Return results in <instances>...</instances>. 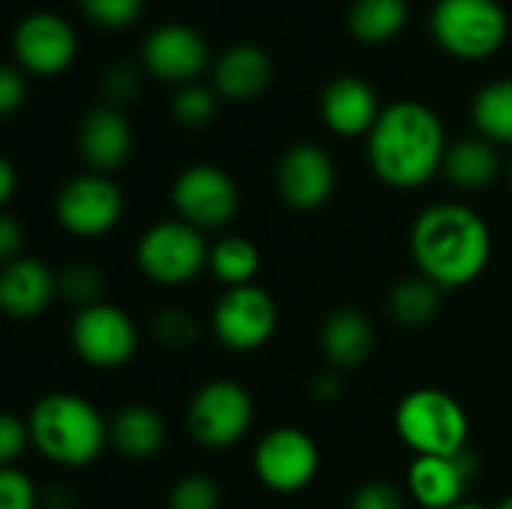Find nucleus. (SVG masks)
Returning a JSON list of instances; mask_svg holds the SVG:
<instances>
[{
  "label": "nucleus",
  "instance_id": "obj_1",
  "mask_svg": "<svg viewBox=\"0 0 512 509\" xmlns=\"http://www.w3.org/2000/svg\"><path fill=\"white\" fill-rule=\"evenodd\" d=\"M408 246L417 273L441 291L474 285L492 261L489 222L474 207L456 201L426 207L411 225Z\"/></svg>",
  "mask_w": 512,
  "mask_h": 509
},
{
  "label": "nucleus",
  "instance_id": "obj_2",
  "mask_svg": "<svg viewBox=\"0 0 512 509\" xmlns=\"http://www.w3.org/2000/svg\"><path fill=\"white\" fill-rule=\"evenodd\" d=\"M447 156L444 126L438 114L420 102H396L381 111L369 132V165L375 177L393 189H420Z\"/></svg>",
  "mask_w": 512,
  "mask_h": 509
},
{
  "label": "nucleus",
  "instance_id": "obj_3",
  "mask_svg": "<svg viewBox=\"0 0 512 509\" xmlns=\"http://www.w3.org/2000/svg\"><path fill=\"white\" fill-rule=\"evenodd\" d=\"M33 450L66 471L90 468L108 447V420L75 393H45L27 414Z\"/></svg>",
  "mask_w": 512,
  "mask_h": 509
},
{
  "label": "nucleus",
  "instance_id": "obj_4",
  "mask_svg": "<svg viewBox=\"0 0 512 509\" xmlns=\"http://www.w3.org/2000/svg\"><path fill=\"white\" fill-rule=\"evenodd\" d=\"M399 441L414 456H459L468 450L471 417L465 405L441 387L405 393L393 417Z\"/></svg>",
  "mask_w": 512,
  "mask_h": 509
},
{
  "label": "nucleus",
  "instance_id": "obj_5",
  "mask_svg": "<svg viewBox=\"0 0 512 509\" xmlns=\"http://www.w3.org/2000/svg\"><path fill=\"white\" fill-rule=\"evenodd\" d=\"M210 264V243L204 231L183 219L153 222L135 243V267L153 285L177 288L198 279Z\"/></svg>",
  "mask_w": 512,
  "mask_h": 509
},
{
  "label": "nucleus",
  "instance_id": "obj_6",
  "mask_svg": "<svg viewBox=\"0 0 512 509\" xmlns=\"http://www.w3.org/2000/svg\"><path fill=\"white\" fill-rule=\"evenodd\" d=\"M255 423V402L234 378H213L195 390L186 408V432L204 450L240 444Z\"/></svg>",
  "mask_w": 512,
  "mask_h": 509
},
{
  "label": "nucleus",
  "instance_id": "obj_7",
  "mask_svg": "<svg viewBox=\"0 0 512 509\" xmlns=\"http://www.w3.org/2000/svg\"><path fill=\"white\" fill-rule=\"evenodd\" d=\"M252 471L273 495H300L321 471V450L306 429L276 426L255 444Z\"/></svg>",
  "mask_w": 512,
  "mask_h": 509
},
{
  "label": "nucleus",
  "instance_id": "obj_8",
  "mask_svg": "<svg viewBox=\"0 0 512 509\" xmlns=\"http://www.w3.org/2000/svg\"><path fill=\"white\" fill-rule=\"evenodd\" d=\"M69 345L84 366L114 372L132 363L138 351V327L126 309L102 300L75 312L69 324Z\"/></svg>",
  "mask_w": 512,
  "mask_h": 509
},
{
  "label": "nucleus",
  "instance_id": "obj_9",
  "mask_svg": "<svg viewBox=\"0 0 512 509\" xmlns=\"http://www.w3.org/2000/svg\"><path fill=\"white\" fill-rule=\"evenodd\" d=\"M213 336L234 354H252L264 348L279 327V306L261 285L225 288L210 312Z\"/></svg>",
  "mask_w": 512,
  "mask_h": 509
},
{
  "label": "nucleus",
  "instance_id": "obj_10",
  "mask_svg": "<svg viewBox=\"0 0 512 509\" xmlns=\"http://www.w3.org/2000/svg\"><path fill=\"white\" fill-rule=\"evenodd\" d=\"M171 204L177 210V219L207 234L234 222L240 210V189L228 171L201 162L177 174L171 186Z\"/></svg>",
  "mask_w": 512,
  "mask_h": 509
},
{
  "label": "nucleus",
  "instance_id": "obj_11",
  "mask_svg": "<svg viewBox=\"0 0 512 509\" xmlns=\"http://www.w3.org/2000/svg\"><path fill=\"white\" fill-rule=\"evenodd\" d=\"M57 225L81 240L105 237L123 219V192L105 174H78L66 180L54 198Z\"/></svg>",
  "mask_w": 512,
  "mask_h": 509
},
{
  "label": "nucleus",
  "instance_id": "obj_12",
  "mask_svg": "<svg viewBox=\"0 0 512 509\" xmlns=\"http://www.w3.org/2000/svg\"><path fill=\"white\" fill-rule=\"evenodd\" d=\"M435 36L459 57H486L507 39V15L495 0H438Z\"/></svg>",
  "mask_w": 512,
  "mask_h": 509
},
{
  "label": "nucleus",
  "instance_id": "obj_13",
  "mask_svg": "<svg viewBox=\"0 0 512 509\" xmlns=\"http://www.w3.org/2000/svg\"><path fill=\"white\" fill-rule=\"evenodd\" d=\"M477 474L471 447L459 456H414L405 471L408 495L420 509H453L465 501V492Z\"/></svg>",
  "mask_w": 512,
  "mask_h": 509
},
{
  "label": "nucleus",
  "instance_id": "obj_14",
  "mask_svg": "<svg viewBox=\"0 0 512 509\" xmlns=\"http://www.w3.org/2000/svg\"><path fill=\"white\" fill-rule=\"evenodd\" d=\"M276 186L291 210H318L330 201L336 189V165L330 153L321 150L318 144H297L282 156Z\"/></svg>",
  "mask_w": 512,
  "mask_h": 509
},
{
  "label": "nucleus",
  "instance_id": "obj_15",
  "mask_svg": "<svg viewBox=\"0 0 512 509\" xmlns=\"http://www.w3.org/2000/svg\"><path fill=\"white\" fill-rule=\"evenodd\" d=\"M57 300V273L33 258L18 255L0 270V309L12 321H33Z\"/></svg>",
  "mask_w": 512,
  "mask_h": 509
},
{
  "label": "nucleus",
  "instance_id": "obj_16",
  "mask_svg": "<svg viewBox=\"0 0 512 509\" xmlns=\"http://www.w3.org/2000/svg\"><path fill=\"white\" fill-rule=\"evenodd\" d=\"M15 54L30 72L54 75V72L66 69L75 54V33L60 15L36 12L18 24Z\"/></svg>",
  "mask_w": 512,
  "mask_h": 509
},
{
  "label": "nucleus",
  "instance_id": "obj_17",
  "mask_svg": "<svg viewBox=\"0 0 512 509\" xmlns=\"http://www.w3.org/2000/svg\"><path fill=\"white\" fill-rule=\"evenodd\" d=\"M78 147H81L84 162L96 174L117 171L132 153V132H129L126 117L120 111H114V108L87 111L84 120H81Z\"/></svg>",
  "mask_w": 512,
  "mask_h": 509
},
{
  "label": "nucleus",
  "instance_id": "obj_18",
  "mask_svg": "<svg viewBox=\"0 0 512 509\" xmlns=\"http://www.w3.org/2000/svg\"><path fill=\"white\" fill-rule=\"evenodd\" d=\"M144 63L153 75L165 81H186L198 75L207 63V45L204 39L180 24L159 27L144 48Z\"/></svg>",
  "mask_w": 512,
  "mask_h": 509
},
{
  "label": "nucleus",
  "instance_id": "obj_19",
  "mask_svg": "<svg viewBox=\"0 0 512 509\" xmlns=\"http://www.w3.org/2000/svg\"><path fill=\"white\" fill-rule=\"evenodd\" d=\"M375 348V327L363 309L342 306L327 315L321 327V351L330 369H357L369 360Z\"/></svg>",
  "mask_w": 512,
  "mask_h": 509
},
{
  "label": "nucleus",
  "instance_id": "obj_20",
  "mask_svg": "<svg viewBox=\"0 0 512 509\" xmlns=\"http://www.w3.org/2000/svg\"><path fill=\"white\" fill-rule=\"evenodd\" d=\"M168 441L165 420L150 405H126L108 420V447L126 462H150Z\"/></svg>",
  "mask_w": 512,
  "mask_h": 509
},
{
  "label": "nucleus",
  "instance_id": "obj_21",
  "mask_svg": "<svg viewBox=\"0 0 512 509\" xmlns=\"http://www.w3.org/2000/svg\"><path fill=\"white\" fill-rule=\"evenodd\" d=\"M324 111V123L345 138L372 132V126L378 123L381 111H378V99L372 93V87L360 78H336L321 102Z\"/></svg>",
  "mask_w": 512,
  "mask_h": 509
},
{
  "label": "nucleus",
  "instance_id": "obj_22",
  "mask_svg": "<svg viewBox=\"0 0 512 509\" xmlns=\"http://www.w3.org/2000/svg\"><path fill=\"white\" fill-rule=\"evenodd\" d=\"M270 84V57L255 45L231 48L216 66V90L228 99H255Z\"/></svg>",
  "mask_w": 512,
  "mask_h": 509
},
{
  "label": "nucleus",
  "instance_id": "obj_23",
  "mask_svg": "<svg viewBox=\"0 0 512 509\" xmlns=\"http://www.w3.org/2000/svg\"><path fill=\"white\" fill-rule=\"evenodd\" d=\"M447 180L459 189H486L489 183H495L498 171H501V159L492 141L486 138H465L453 147H447L444 156V168Z\"/></svg>",
  "mask_w": 512,
  "mask_h": 509
},
{
  "label": "nucleus",
  "instance_id": "obj_24",
  "mask_svg": "<svg viewBox=\"0 0 512 509\" xmlns=\"http://www.w3.org/2000/svg\"><path fill=\"white\" fill-rule=\"evenodd\" d=\"M207 270L225 288L255 285V276L261 270V249L249 237H243V234H225L216 243H210V264H207Z\"/></svg>",
  "mask_w": 512,
  "mask_h": 509
},
{
  "label": "nucleus",
  "instance_id": "obj_25",
  "mask_svg": "<svg viewBox=\"0 0 512 509\" xmlns=\"http://www.w3.org/2000/svg\"><path fill=\"white\" fill-rule=\"evenodd\" d=\"M441 294L444 291L438 285H432L429 279H423L417 273V276L402 279V282L393 285L387 306H390V315H393V321L399 327L417 330V327H426V324H432L438 318V312H441Z\"/></svg>",
  "mask_w": 512,
  "mask_h": 509
},
{
  "label": "nucleus",
  "instance_id": "obj_26",
  "mask_svg": "<svg viewBox=\"0 0 512 509\" xmlns=\"http://www.w3.org/2000/svg\"><path fill=\"white\" fill-rule=\"evenodd\" d=\"M474 123L492 144H512V81H495L474 99Z\"/></svg>",
  "mask_w": 512,
  "mask_h": 509
},
{
  "label": "nucleus",
  "instance_id": "obj_27",
  "mask_svg": "<svg viewBox=\"0 0 512 509\" xmlns=\"http://www.w3.org/2000/svg\"><path fill=\"white\" fill-rule=\"evenodd\" d=\"M408 18L405 0H357L351 9V30L363 42H384L402 30Z\"/></svg>",
  "mask_w": 512,
  "mask_h": 509
},
{
  "label": "nucleus",
  "instance_id": "obj_28",
  "mask_svg": "<svg viewBox=\"0 0 512 509\" xmlns=\"http://www.w3.org/2000/svg\"><path fill=\"white\" fill-rule=\"evenodd\" d=\"M102 294H105V276L99 273L96 264L72 261L57 273V297L63 303L75 306L78 312L102 303Z\"/></svg>",
  "mask_w": 512,
  "mask_h": 509
},
{
  "label": "nucleus",
  "instance_id": "obj_29",
  "mask_svg": "<svg viewBox=\"0 0 512 509\" xmlns=\"http://www.w3.org/2000/svg\"><path fill=\"white\" fill-rule=\"evenodd\" d=\"M168 509H219L222 507V492L219 483L210 474H183L171 492H168Z\"/></svg>",
  "mask_w": 512,
  "mask_h": 509
},
{
  "label": "nucleus",
  "instance_id": "obj_30",
  "mask_svg": "<svg viewBox=\"0 0 512 509\" xmlns=\"http://www.w3.org/2000/svg\"><path fill=\"white\" fill-rule=\"evenodd\" d=\"M198 333H201L198 321L180 306H165L153 318V339L165 348H174V351L189 348L198 342Z\"/></svg>",
  "mask_w": 512,
  "mask_h": 509
},
{
  "label": "nucleus",
  "instance_id": "obj_31",
  "mask_svg": "<svg viewBox=\"0 0 512 509\" xmlns=\"http://www.w3.org/2000/svg\"><path fill=\"white\" fill-rule=\"evenodd\" d=\"M0 509H39V492L18 465L0 468Z\"/></svg>",
  "mask_w": 512,
  "mask_h": 509
},
{
  "label": "nucleus",
  "instance_id": "obj_32",
  "mask_svg": "<svg viewBox=\"0 0 512 509\" xmlns=\"http://www.w3.org/2000/svg\"><path fill=\"white\" fill-rule=\"evenodd\" d=\"M213 114H216V99L204 87H183L174 96V117L183 126H204L213 120Z\"/></svg>",
  "mask_w": 512,
  "mask_h": 509
},
{
  "label": "nucleus",
  "instance_id": "obj_33",
  "mask_svg": "<svg viewBox=\"0 0 512 509\" xmlns=\"http://www.w3.org/2000/svg\"><path fill=\"white\" fill-rule=\"evenodd\" d=\"M348 509H405V495L390 480H369L351 495Z\"/></svg>",
  "mask_w": 512,
  "mask_h": 509
},
{
  "label": "nucleus",
  "instance_id": "obj_34",
  "mask_svg": "<svg viewBox=\"0 0 512 509\" xmlns=\"http://www.w3.org/2000/svg\"><path fill=\"white\" fill-rule=\"evenodd\" d=\"M27 447H33L27 420H21L15 414H3V420H0V462L18 465V459L27 453Z\"/></svg>",
  "mask_w": 512,
  "mask_h": 509
},
{
  "label": "nucleus",
  "instance_id": "obj_35",
  "mask_svg": "<svg viewBox=\"0 0 512 509\" xmlns=\"http://www.w3.org/2000/svg\"><path fill=\"white\" fill-rule=\"evenodd\" d=\"M84 12L108 27H120L135 21V15L141 12V0H81Z\"/></svg>",
  "mask_w": 512,
  "mask_h": 509
},
{
  "label": "nucleus",
  "instance_id": "obj_36",
  "mask_svg": "<svg viewBox=\"0 0 512 509\" xmlns=\"http://www.w3.org/2000/svg\"><path fill=\"white\" fill-rule=\"evenodd\" d=\"M135 90H138V72L129 63H114L105 75V93L114 102H126L135 96Z\"/></svg>",
  "mask_w": 512,
  "mask_h": 509
},
{
  "label": "nucleus",
  "instance_id": "obj_37",
  "mask_svg": "<svg viewBox=\"0 0 512 509\" xmlns=\"http://www.w3.org/2000/svg\"><path fill=\"white\" fill-rule=\"evenodd\" d=\"M21 246H24V228L18 225V219L12 213H3L0 216V258H3V264L15 261L21 255Z\"/></svg>",
  "mask_w": 512,
  "mask_h": 509
},
{
  "label": "nucleus",
  "instance_id": "obj_38",
  "mask_svg": "<svg viewBox=\"0 0 512 509\" xmlns=\"http://www.w3.org/2000/svg\"><path fill=\"white\" fill-rule=\"evenodd\" d=\"M24 102V81L15 69L0 72V108L3 114H12Z\"/></svg>",
  "mask_w": 512,
  "mask_h": 509
},
{
  "label": "nucleus",
  "instance_id": "obj_39",
  "mask_svg": "<svg viewBox=\"0 0 512 509\" xmlns=\"http://www.w3.org/2000/svg\"><path fill=\"white\" fill-rule=\"evenodd\" d=\"M309 393H312V399H318V402H336L339 396H342V372L339 369H327V372H318L315 378H312V384H309Z\"/></svg>",
  "mask_w": 512,
  "mask_h": 509
},
{
  "label": "nucleus",
  "instance_id": "obj_40",
  "mask_svg": "<svg viewBox=\"0 0 512 509\" xmlns=\"http://www.w3.org/2000/svg\"><path fill=\"white\" fill-rule=\"evenodd\" d=\"M12 195H15V168H12L9 159H3L0 162V201L9 204Z\"/></svg>",
  "mask_w": 512,
  "mask_h": 509
},
{
  "label": "nucleus",
  "instance_id": "obj_41",
  "mask_svg": "<svg viewBox=\"0 0 512 509\" xmlns=\"http://www.w3.org/2000/svg\"><path fill=\"white\" fill-rule=\"evenodd\" d=\"M495 509H512V492H510V495H504V498H501V501L495 504Z\"/></svg>",
  "mask_w": 512,
  "mask_h": 509
},
{
  "label": "nucleus",
  "instance_id": "obj_42",
  "mask_svg": "<svg viewBox=\"0 0 512 509\" xmlns=\"http://www.w3.org/2000/svg\"><path fill=\"white\" fill-rule=\"evenodd\" d=\"M453 509H489V507H483V504H471V501H462L459 507H453Z\"/></svg>",
  "mask_w": 512,
  "mask_h": 509
},
{
  "label": "nucleus",
  "instance_id": "obj_43",
  "mask_svg": "<svg viewBox=\"0 0 512 509\" xmlns=\"http://www.w3.org/2000/svg\"><path fill=\"white\" fill-rule=\"evenodd\" d=\"M510 186H512V165H510Z\"/></svg>",
  "mask_w": 512,
  "mask_h": 509
}]
</instances>
